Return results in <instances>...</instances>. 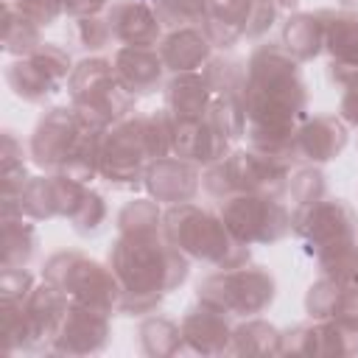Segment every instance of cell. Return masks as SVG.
Instances as JSON below:
<instances>
[{
	"label": "cell",
	"instance_id": "cell-3",
	"mask_svg": "<svg viewBox=\"0 0 358 358\" xmlns=\"http://www.w3.org/2000/svg\"><path fill=\"white\" fill-rule=\"evenodd\" d=\"M173 120L171 115H126L112 129H103L101 137V168L98 173L115 187H131L145 182L151 162L171 154Z\"/></svg>",
	"mask_w": 358,
	"mask_h": 358
},
{
	"label": "cell",
	"instance_id": "cell-22",
	"mask_svg": "<svg viewBox=\"0 0 358 358\" xmlns=\"http://www.w3.org/2000/svg\"><path fill=\"white\" fill-rule=\"evenodd\" d=\"M210 50H213V39L201 25L173 28L159 45V56L165 67L173 73H196L201 64L210 62Z\"/></svg>",
	"mask_w": 358,
	"mask_h": 358
},
{
	"label": "cell",
	"instance_id": "cell-8",
	"mask_svg": "<svg viewBox=\"0 0 358 358\" xmlns=\"http://www.w3.org/2000/svg\"><path fill=\"white\" fill-rule=\"evenodd\" d=\"M73 106L101 126L117 123L131 112L134 95L123 87L115 64L106 59H84L67 78Z\"/></svg>",
	"mask_w": 358,
	"mask_h": 358
},
{
	"label": "cell",
	"instance_id": "cell-18",
	"mask_svg": "<svg viewBox=\"0 0 358 358\" xmlns=\"http://www.w3.org/2000/svg\"><path fill=\"white\" fill-rule=\"evenodd\" d=\"M112 39L123 42V48H154L162 34V22L151 11V6L137 0H117L106 11Z\"/></svg>",
	"mask_w": 358,
	"mask_h": 358
},
{
	"label": "cell",
	"instance_id": "cell-38",
	"mask_svg": "<svg viewBox=\"0 0 358 358\" xmlns=\"http://www.w3.org/2000/svg\"><path fill=\"white\" fill-rule=\"evenodd\" d=\"M268 3H274V6H294L296 0H268Z\"/></svg>",
	"mask_w": 358,
	"mask_h": 358
},
{
	"label": "cell",
	"instance_id": "cell-16",
	"mask_svg": "<svg viewBox=\"0 0 358 358\" xmlns=\"http://www.w3.org/2000/svg\"><path fill=\"white\" fill-rule=\"evenodd\" d=\"M173 120V117H171ZM229 137L213 126L210 117L199 120H173L171 151L196 165H215L227 157Z\"/></svg>",
	"mask_w": 358,
	"mask_h": 358
},
{
	"label": "cell",
	"instance_id": "cell-10",
	"mask_svg": "<svg viewBox=\"0 0 358 358\" xmlns=\"http://www.w3.org/2000/svg\"><path fill=\"white\" fill-rule=\"evenodd\" d=\"M221 218L243 243H271L294 229V215L277 196L241 193L221 201Z\"/></svg>",
	"mask_w": 358,
	"mask_h": 358
},
{
	"label": "cell",
	"instance_id": "cell-2",
	"mask_svg": "<svg viewBox=\"0 0 358 358\" xmlns=\"http://www.w3.org/2000/svg\"><path fill=\"white\" fill-rule=\"evenodd\" d=\"M103 129L76 106H56L36 123L28 154L48 173L87 182L101 168Z\"/></svg>",
	"mask_w": 358,
	"mask_h": 358
},
{
	"label": "cell",
	"instance_id": "cell-33",
	"mask_svg": "<svg viewBox=\"0 0 358 358\" xmlns=\"http://www.w3.org/2000/svg\"><path fill=\"white\" fill-rule=\"evenodd\" d=\"M288 190H291V199H294L296 207L310 204V201H319L324 196V176L316 168H302L299 173L291 176Z\"/></svg>",
	"mask_w": 358,
	"mask_h": 358
},
{
	"label": "cell",
	"instance_id": "cell-19",
	"mask_svg": "<svg viewBox=\"0 0 358 358\" xmlns=\"http://www.w3.org/2000/svg\"><path fill=\"white\" fill-rule=\"evenodd\" d=\"M347 145V129L336 115H313L296 129L294 137V159L327 162L341 154Z\"/></svg>",
	"mask_w": 358,
	"mask_h": 358
},
{
	"label": "cell",
	"instance_id": "cell-27",
	"mask_svg": "<svg viewBox=\"0 0 358 358\" xmlns=\"http://www.w3.org/2000/svg\"><path fill=\"white\" fill-rule=\"evenodd\" d=\"M319 266H322L324 277H330L341 285L358 288V243H355V238L322 249L319 252Z\"/></svg>",
	"mask_w": 358,
	"mask_h": 358
},
{
	"label": "cell",
	"instance_id": "cell-37",
	"mask_svg": "<svg viewBox=\"0 0 358 358\" xmlns=\"http://www.w3.org/2000/svg\"><path fill=\"white\" fill-rule=\"evenodd\" d=\"M341 117L350 126H358V81L347 87L344 98H341Z\"/></svg>",
	"mask_w": 358,
	"mask_h": 358
},
{
	"label": "cell",
	"instance_id": "cell-36",
	"mask_svg": "<svg viewBox=\"0 0 358 358\" xmlns=\"http://www.w3.org/2000/svg\"><path fill=\"white\" fill-rule=\"evenodd\" d=\"M106 6H112V0H64V11L70 17H95Z\"/></svg>",
	"mask_w": 358,
	"mask_h": 358
},
{
	"label": "cell",
	"instance_id": "cell-39",
	"mask_svg": "<svg viewBox=\"0 0 358 358\" xmlns=\"http://www.w3.org/2000/svg\"><path fill=\"white\" fill-rule=\"evenodd\" d=\"M344 6H358V0H341Z\"/></svg>",
	"mask_w": 358,
	"mask_h": 358
},
{
	"label": "cell",
	"instance_id": "cell-4",
	"mask_svg": "<svg viewBox=\"0 0 358 358\" xmlns=\"http://www.w3.org/2000/svg\"><path fill=\"white\" fill-rule=\"evenodd\" d=\"M165 238L190 260H199L213 268H235L246 263L249 243H243L224 218L185 201L173 204L162 215Z\"/></svg>",
	"mask_w": 358,
	"mask_h": 358
},
{
	"label": "cell",
	"instance_id": "cell-7",
	"mask_svg": "<svg viewBox=\"0 0 358 358\" xmlns=\"http://www.w3.org/2000/svg\"><path fill=\"white\" fill-rule=\"evenodd\" d=\"M201 179H204V190L213 199L224 201L241 193L280 196L291 176H288V159L249 148V151H235L221 162L210 165Z\"/></svg>",
	"mask_w": 358,
	"mask_h": 358
},
{
	"label": "cell",
	"instance_id": "cell-35",
	"mask_svg": "<svg viewBox=\"0 0 358 358\" xmlns=\"http://www.w3.org/2000/svg\"><path fill=\"white\" fill-rule=\"evenodd\" d=\"M3 3H11L17 11H22L39 28L42 25H53L56 17L64 11V0H3Z\"/></svg>",
	"mask_w": 358,
	"mask_h": 358
},
{
	"label": "cell",
	"instance_id": "cell-9",
	"mask_svg": "<svg viewBox=\"0 0 358 358\" xmlns=\"http://www.w3.org/2000/svg\"><path fill=\"white\" fill-rule=\"evenodd\" d=\"M274 299V280L260 266L218 268L199 282V302L227 316H255Z\"/></svg>",
	"mask_w": 358,
	"mask_h": 358
},
{
	"label": "cell",
	"instance_id": "cell-29",
	"mask_svg": "<svg viewBox=\"0 0 358 358\" xmlns=\"http://www.w3.org/2000/svg\"><path fill=\"white\" fill-rule=\"evenodd\" d=\"M280 338L282 336L271 324L252 319L243 327L232 330V350L235 352H280Z\"/></svg>",
	"mask_w": 358,
	"mask_h": 358
},
{
	"label": "cell",
	"instance_id": "cell-34",
	"mask_svg": "<svg viewBox=\"0 0 358 358\" xmlns=\"http://www.w3.org/2000/svg\"><path fill=\"white\" fill-rule=\"evenodd\" d=\"M103 218H106V204H103V199H101L98 193L87 190L84 204H81L78 213L73 215V229L81 232V235H95V232L101 229Z\"/></svg>",
	"mask_w": 358,
	"mask_h": 358
},
{
	"label": "cell",
	"instance_id": "cell-17",
	"mask_svg": "<svg viewBox=\"0 0 358 358\" xmlns=\"http://www.w3.org/2000/svg\"><path fill=\"white\" fill-rule=\"evenodd\" d=\"M199 165L187 162L182 157H162L157 162H151V168L145 171V187L148 193L162 201V204H185L196 196L199 190Z\"/></svg>",
	"mask_w": 358,
	"mask_h": 358
},
{
	"label": "cell",
	"instance_id": "cell-31",
	"mask_svg": "<svg viewBox=\"0 0 358 358\" xmlns=\"http://www.w3.org/2000/svg\"><path fill=\"white\" fill-rule=\"evenodd\" d=\"M22 143L14 137V131H6L3 134V185H6V193L3 199L14 196L25 182V159H22Z\"/></svg>",
	"mask_w": 358,
	"mask_h": 358
},
{
	"label": "cell",
	"instance_id": "cell-26",
	"mask_svg": "<svg viewBox=\"0 0 358 358\" xmlns=\"http://www.w3.org/2000/svg\"><path fill=\"white\" fill-rule=\"evenodd\" d=\"M42 45L39 25L28 20L22 11H17L11 3H3V50L8 56H28Z\"/></svg>",
	"mask_w": 358,
	"mask_h": 358
},
{
	"label": "cell",
	"instance_id": "cell-28",
	"mask_svg": "<svg viewBox=\"0 0 358 358\" xmlns=\"http://www.w3.org/2000/svg\"><path fill=\"white\" fill-rule=\"evenodd\" d=\"M140 341H143V350L148 355H171L185 344L182 341V324H176L173 319H165V316H154V319L143 322Z\"/></svg>",
	"mask_w": 358,
	"mask_h": 358
},
{
	"label": "cell",
	"instance_id": "cell-24",
	"mask_svg": "<svg viewBox=\"0 0 358 358\" xmlns=\"http://www.w3.org/2000/svg\"><path fill=\"white\" fill-rule=\"evenodd\" d=\"M282 48L296 59H313L322 48H324V20L322 11L319 14H296L285 22L282 31Z\"/></svg>",
	"mask_w": 358,
	"mask_h": 358
},
{
	"label": "cell",
	"instance_id": "cell-25",
	"mask_svg": "<svg viewBox=\"0 0 358 358\" xmlns=\"http://www.w3.org/2000/svg\"><path fill=\"white\" fill-rule=\"evenodd\" d=\"M3 268H25L36 249V229L25 215H3Z\"/></svg>",
	"mask_w": 358,
	"mask_h": 358
},
{
	"label": "cell",
	"instance_id": "cell-12",
	"mask_svg": "<svg viewBox=\"0 0 358 358\" xmlns=\"http://www.w3.org/2000/svg\"><path fill=\"white\" fill-rule=\"evenodd\" d=\"M277 17V6L268 0H207L204 31L218 48H229L238 39L260 36Z\"/></svg>",
	"mask_w": 358,
	"mask_h": 358
},
{
	"label": "cell",
	"instance_id": "cell-20",
	"mask_svg": "<svg viewBox=\"0 0 358 358\" xmlns=\"http://www.w3.org/2000/svg\"><path fill=\"white\" fill-rule=\"evenodd\" d=\"M112 64L117 78L134 98L154 92L162 84V73L168 70L159 48H120Z\"/></svg>",
	"mask_w": 358,
	"mask_h": 358
},
{
	"label": "cell",
	"instance_id": "cell-6",
	"mask_svg": "<svg viewBox=\"0 0 358 358\" xmlns=\"http://www.w3.org/2000/svg\"><path fill=\"white\" fill-rule=\"evenodd\" d=\"M45 282H50L59 294H64L67 302L112 313L120 308V282L115 271H106L101 263L84 257L81 252H59L45 263Z\"/></svg>",
	"mask_w": 358,
	"mask_h": 358
},
{
	"label": "cell",
	"instance_id": "cell-11",
	"mask_svg": "<svg viewBox=\"0 0 358 358\" xmlns=\"http://www.w3.org/2000/svg\"><path fill=\"white\" fill-rule=\"evenodd\" d=\"M70 56L53 42H42L28 56H20L6 67V84L28 103H42L70 78Z\"/></svg>",
	"mask_w": 358,
	"mask_h": 358
},
{
	"label": "cell",
	"instance_id": "cell-14",
	"mask_svg": "<svg viewBox=\"0 0 358 358\" xmlns=\"http://www.w3.org/2000/svg\"><path fill=\"white\" fill-rule=\"evenodd\" d=\"M324 20V50L330 53V76L350 87L358 81V14L352 11H322Z\"/></svg>",
	"mask_w": 358,
	"mask_h": 358
},
{
	"label": "cell",
	"instance_id": "cell-13",
	"mask_svg": "<svg viewBox=\"0 0 358 358\" xmlns=\"http://www.w3.org/2000/svg\"><path fill=\"white\" fill-rule=\"evenodd\" d=\"M294 232L302 235L316 252L355 238V215L341 199H319L310 204L296 207L294 213Z\"/></svg>",
	"mask_w": 358,
	"mask_h": 358
},
{
	"label": "cell",
	"instance_id": "cell-23",
	"mask_svg": "<svg viewBox=\"0 0 358 358\" xmlns=\"http://www.w3.org/2000/svg\"><path fill=\"white\" fill-rule=\"evenodd\" d=\"M165 101H168L165 112L173 120H199V117H207L213 90L207 78L199 73H176V78L165 90Z\"/></svg>",
	"mask_w": 358,
	"mask_h": 358
},
{
	"label": "cell",
	"instance_id": "cell-21",
	"mask_svg": "<svg viewBox=\"0 0 358 358\" xmlns=\"http://www.w3.org/2000/svg\"><path fill=\"white\" fill-rule=\"evenodd\" d=\"M182 341L193 352H224L232 341V327L224 310L213 305H199L182 319Z\"/></svg>",
	"mask_w": 358,
	"mask_h": 358
},
{
	"label": "cell",
	"instance_id": "cell-5",
	"mask_svg": "<svg viewBox=\"0 0 358 358\" xmlns=\"http://www.w3.org/2000/svg\"><path fill=\"white\" fill-rule=\"evenodd\" d=\"M67 308L70 302L50 282L34 285V291L20 302H0L3 352L11 355L50 347Z\"/></svg>",
	"mask_w": 358,
	"mask_h": 358
},
{
	"label": "cell",
	"instance_id": "cell-30",
	"mask_svg": "<svg viewBox=\"0 0 358 358\" xmlns=\"http://www.w3.org/2000/svg\"><path fill=\"white\" fill-rule=\"evenodd\" d=\"M207 0H154L151 11L162 25L185 28V25H204Z\"/></svg>",
	"mask_w": 358,
	"mask_h": 358
},
{
	"label": "cell",
	"instance_id": "cell-15",
	"mask_svg": "<svg viewBox=\"0 0 358 358\" xmlns=\"http://www.w3.org/2000/svg\"><path fill=\"white\" fill-rule=\"evenodd\" d=\"M109 341V322L106 313L73 305L67 308L50 350L53 352H64V355H84V352H98L103 350Z\"/></svg>",
	"mask_w": 358,
	"mask_h": 358
},
{
	"label": "cell",
	"instance_id": "cell-1",
	"mask_svg": "<svg viewBox=\"0 0 358 358\" xmlns=\"http://www.w3.org/2000/svg\"><path fill=\"white\" fill-rule=\"evenodd\" d=\"M109 263L120 282V310L126 313L151 310L187 277V260L165 238V229L120 232L109 252Z\"/></svg>",
	"mask_w": 358,
	"mask_h": 358
},
{
	"label": "cell",
	"instance_id": "cell-32",
	"mask_svg": "<svg viewBox=\"0 0 358 358\" xmlns=\"http://www.w3.org/2000/svg\"><path fill=\"white\" fill-rule=\"evenodd\" d=\"M73 36L78 42V48L84 50H101L106 48V42L112 39V28L106 17H76L73 20Z\"/></svg>",
	"mask_w": 358,
	"mask_h": 358
}]
</instances>
